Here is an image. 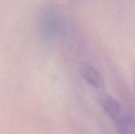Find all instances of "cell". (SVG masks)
Listing matches in <instances>:
<instances>
[{"label":"cell","instance_id":"1","mask_svg":"<svg viewBox=\"0 0 135 134\" xmlns=\"http://www.w3.org/2000/svg\"><path fill=\"white\" fill-rule=\"evenodd\" d=\"M102 107L104 110L111 118L119 120L122 118V107L116 99L111 97H106L102 100Z\"/></svg>","mask_w":135,"mask_h":134},{"label":"cell","instance_id":"2","mask_svg":"<svg viewBox=\"0 0 135 134\" xmlns=\"http://www.w3.org/2000/svg\"><path fill=\"white\" fill-rule=\"evenodd\" d=\"M82 75L85 80L94 87H99L103 82L99 72L91 65H85L82 70Z\"/></svg>","mask_w":135,"mask_h":134}]
</instances>
